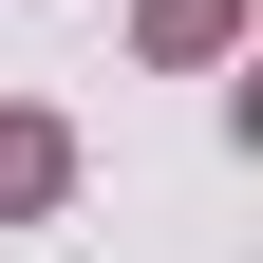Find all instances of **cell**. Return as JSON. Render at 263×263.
Listing matches in <instances>:
<instances>
[]
</instances>
